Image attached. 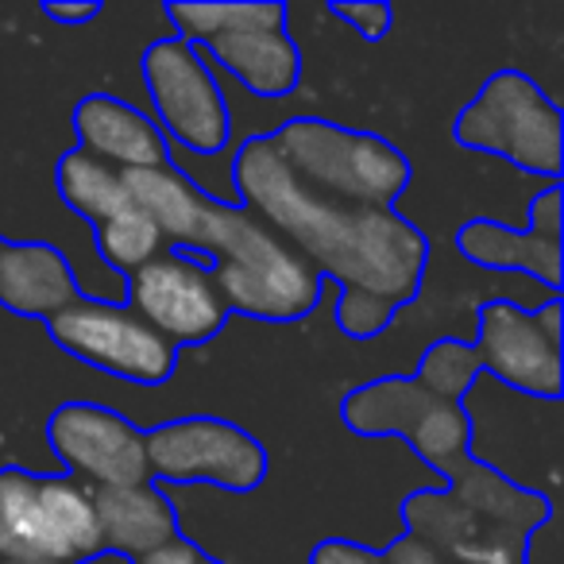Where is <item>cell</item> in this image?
<instances>
[{
	"label": "cell",
	"instance_id": "cell-7",
	"mask_svg": "<svg viewBox=\"0 0 564 564\" xmlns=\"http://www.w3.org/2000/svg\"><path fill=\"white\" fill-rule=\"evenodd\" d=\"M151 484H213L225 491H256L271 471L263 441L243 425L213 414H189L143 430Z\"/></svg>",
	"mask_w": 564,
	"mask_h": 564
},
{
	"label": "cell",
	"instance_id": "cell-8",
	"mask_svg": "<svg viewBox=\"0 0 564 564\" xmlns=\"http://www.w3.org/2000/svg\"><path fill=\"white\" fill-rule=\"evenodd\" d=\"M340 422L356 437H399L441 471L453 456L468 453L471 414L460 402H445L410 376H383L360 383L340 399Z\"/></svg>",
	"mask_w": 564,
	"mask_h": 564
},
{
	"label": "cell",
	"instance_id": "cell-19",
	"mask_svg": "<svg viewBox=\"0 0 564 564\" xmlns=\"http://www.w3.org/2000/svg\"><path fill=\"white\" fill-rule=\"evenodd\" d=\"M166 20L174 24V40L189 43H213L220 35H240V32H286V4L282 0H217V4H202V0H186V4H163Z\"/></svg>",
	"mask_w": 564,
	"mask_h": 564
},
{
	"label": "cell",
	"instance_id": "cell-25",
	"mask_svg": "<svg viewBox=\"0 0 564 564\" xmlns=\"http://www.w3.org/2000/svg\"><path fill=\"white\" fill-rule=\"evenodd\" d=\"M310 564H383V553L348 538H325L310 549Z\"/></svg>",
	"mask_w": 564,
	"mask_h": 564
},
{
	"label": "cell",
	"instance_id": "cell-4",
	"mask_svg": "<svg viewBox=\"0 0 564 564\" xmlns=\"http://www.w3.org/2000/svg\"><path fill=\"white\" fill-rule=\"evenodd\" d=\"M302 186L360 209H394L414 182L410 159L391 140L322 117H294L267 132Z\"/></svg>",
	"mask_w": 564,
	"mask_h": 564
},
{
	"label": "cell",
	"instance_id": "cell-28",
	"mask_svg": "<svg viewBox=\"0 0 564 564\" xmlns=\"http://www.w3.org/2000/svg\"><path fill=\"white\" fill-rule=\"evenodd\" d=\"M132 564H220V561H213V556L205 553L202 545H194L189 538H174L171 545L155 549V553H148V556H135Z\"/></svg>",
	"mask_w": 564,
	"mask_h": 564
},
{
	"label": "cell",
	"instance_id": "cell-14",
	"mask_svg": "<svg viewBox=\"0 0 564 564\" xmlns=\"http://www.w3.org/2000/svg\"><path fill=\"white\" fill-rule=\"evenodd\" d=\"M74 135L78 151L117 171H151L171 163V143L155 120L112 94H89L74 105Z\"/></svg>",
	"mask_w": 564,
	"mask_h": 564
},
{
	"label": "cell",
	"instance_id": "cell-2",
	"mask_svg": "<svg viewBox=\"0 0 564 564\" xmlns=\"http://www.w3.org/2000/svg\"><path fill=\"white\" fill-rule=\"evenodd\" d=\"M128 197L155 220L171 248L209 256L228 314L267 325L306 322L325 294V279L243 205H228L197 189L174 163L151 171H120Z\"/></svg>",
	"mask_w": 564,
	"mask_h": 564
},
{
	"label": "cell",
	"instance_id": "cell-16",
	"mask_svg": "<svg viewBox=\"0 0 564 564\" xmlns=\"http://www.w3.org/2000/svg\"><path fill=\"white\" fill-rule=\"evenodd\" d=\"M78 299L82 286L74 279V267L55 243L17 240L4 248V259H0V306L9 314L51 322Z\"/></svg>",
	"mask_w": 564,
	"mask_h": 564
},
{
	"label": "cell",
	"instance_id": "cell-26",
	"mask_svg": "<svg viewBox=\"0 0 564 564\" xmlns=\"http://www.w3.org/2000/svg\"><path fill=\"white\" fill-rule=\"evenodd\" d=\"M530 232L549 236V240H564V209H561V186H545L530 202Z\"/></svg>",
	"mask_w": 564,
	"mask_h": 564
},
{
	"label": "cell",
	"instance_id": "cell-23",
	"mask_svg": "<svg viewBox=\"0 0 564 564\" xmlns=\"http://www.w3.org/2000/svg\"><path fill=\"white\" fill-rule=\"evenodd\" d=\"M399 306L371 291H360V286H340L337 299V329L352 340H371L379 333L391 329Z\"/></svg>",
	"mask_w": 564,
	"mask_h": 564
},
{
	"label": "cell",
	"instance_id": "cell-15",
	"mask_svg": "<svg viewBox=\"0 0 564 564\" xmlns=\"http://www.w3.org/2000/svg\"><path fill=\"white\" fill-rule=\"evenodd\" d=\"M89 495H94L101 553H120L135 561V556H148L182 538L178 510L155 484L89 487Z\"/></svg>",
	"mask_w": 564,
	"mask_h": 564
},
{
	"label": "cell",
	"instance_id": "cell-20",
	"mask_svg": "<svg viewBox=\"0 0 564 564\" xmlns=\"http://www.w3.org/2000/svg\"><path fill=\"white\" fill-rule=\"evenodd\" d=\"M55 186H58V197H63L82 220H89V225H97V220L112 217V213L132 205L117 166L101 163V159L86 155V151H78V148L63 151V159H58V166H55Z\"/></svg>",
	"mask_w": 564,
	"mask_h": 564
},
{
	"label": "cell",
	"instance_id": "cell-3",
	"mask_svg": "<svg viewBox=\"0 0 564 564\" xmlns=\"http://www.w3.org/2000/svg\"><path fill=\"white\" fill-rule=\"evenodd\" d=\"M448 487H422L399 502L406 533L433 545L448 564H530V538L549 525V495L522 487L460 453L441 464Z\"/></svg>",
	"mask_w": 564,
	"mask_h": 564
},
{
	"label": "cell",
	"instance_id": "cell-11",
	"mask_svg": "<svg viewBox=\"0 0 564 564\" xmlns=\"http://www.w3.org/2000/svg\"><path fill=\"white\" fill-rule=\"evenodd\" d=\"M128 310L171 348H202L228 325V306L213 282L209 263L166 248L135 274H128Z\"/></svg>",
	"mask_w": 564,
	"mask_h": 564
},
{
	"label": "cell",
	"instance_id": "cell-27",
	"mask_svg": "<svg viewBox=\"0 0 564 564\" xmlns=\"http://www.w3.org/2000/svg\"><path fill=\"white\" fill-rule=\"evenodd\" d=\"M379 553H383V564H448L437 549L425 545L422 538H414V533H406V530H402L387 549H379Z\"/></svg>",
	"mask_w": 564,
	"mask_h": 564
},
{
	"label": "cell",
	"instance_id": "cell-9",
	"mask_svg": "<svg viewBox=\"0 0 564 564\" xmlns=\"http://www.w3.org/2000/svg\"><path fill=\"white\" fill-rule=\"evenodd\" d=\"M47 333L66 356L135 387H163L178 371V348L140 322L124 302H97L82 294L47 322Z\"/></svg>",
	"mask_w": 564,
	"mask_h": 564
},
{
	"label": "cell",
	"instance_id": "cell-22",
	"mask_svg": "<svg viewBox=\"0 0 564 564\" xmlns=\"http://www.w3.org/2000/svg\"><path fill=\"white\" fill-rule=\"evenodd\" d=\"M479 376H484V371H479L476 348H471L468 340L445 337L425 348L422 360H417V371L410 379H414L417 387H425L430 394H437V399L460 402L464 406V394L476 387Z\"/></svg>",
	"mask_w": 564,
	"mask_h": 564
},
{
	"label": "cell",
	"instance_id": "cell-30",
	"mask_svg": "<svg viewBox=\"0 0 564 564\" xmlns=\"http://www.w3.org/2000/svg\"><path fill=\"white\" fill-rule=\"evenodd\" d=\"M561 314H564V302L553 299L545 302V306L533 314V322H538V329L545 333V340H553V345H561Z\"/></svg>",
	"mask_w": 564,
	"mask_h": 564
},
{
	"label": "cell",
	"instance_id": "cell-24",
	"mask_svg": "<svg viewBox=\"0 0 564 564\" xmlns=\"http://www.w3.org/2000/svg\"><path fill=\"white\" fill-rule=\"evenodd\" d=\"M329 12L345 24H352L356 32L368 43H383L394 28V9L387 0H364V4H345V0H333Z\"/></svg>",
	"mask_w": 564,
	"mask_h": 564
},
{
	"label": "cell",
	"instance_id": "cell-5",
	"mask_svg": "<svg viewBox=\"0 0 564 564\" xmlns=\"http://www.w3.org/2000/svg\"><path fill=\"white\" fill-rule=\"evenodd\" d=\"M94 556H101V538L86 484L0 468V561L86 564Z\"/></svg>",
	"mask_w": 564,
	"mask_h": 564
},
{
	"label": "cell",
	"instance_id": "cell-1",
	"mask_svg": "<svg viewBox=\"0 0 564 564\" xmlns=\"http://www.w3.org/2000/svg\"><path fill=\"white\" fill-rule=\"evenodd\" d=\"M240 205L274 228L322 279L360 286L394 306L422 294L430 240L399 209H360L302 186L274 151L271 135H251L232 155Z\"/></svg>",
	"mask_w": 564,
	"mask_h": 564
},
{
	"label": "cell",
	"instance_id": "cell-12",
	"mask_svg": "<svg viewBox=\"0 0 564 564\" xmlns=\"http://www.w3.org/2000/svg\"><path fill=\"white\" fill-rule=\"evenodd\" d=\"M47 445L55 460L86 487L151 484L143 430L132 417L97 402H63L47 417Z\"/></svg>",
	"mask_w": 564,
	"mask_h": 564
},
{
	"label": "cell",
	"instance_id": "cell-17",
	"mask_svg": "<svg viewBox=\"0 0 564 564\" xmlns=\"http://www.w3.org/2000/svg\"><path fill=\"white\" fill-rule=\"evenodd\" d=\"M456 251L484 271H522L549 291L564 286V240H549L530 228L518 232L499 220H468L456 228Z\"/></svg>",
	"mask_w": 564,
	"mask_h": 564
},
{
	"label": "cell",
	"instance_id": "cell-31",
	"mask_svg": "<svg viewBox=\"0 0 564 564\" xmlns=\"http://www.w3.org/2000/svg\"><path fill=\"white\" fill-rule=\"evenodd\" d=\"M4 248H9V240H4V236H0V259H4Z\"/></svg>",
	"mask_w": 564,
	"mask_h": 564
},
{
	"label": "cell",
	"instance_id": "cell-6",
	"mask_svg": "<svg viewBox=\"0 0 564 564\" xmlns=\"http://www.w3.org/2000/svg\"><path fill=\"white\" fill-rule=\"evenodd\" d=\"M453 140L468 151L507 159L510 166L556 182L564 166V112L522 70H495L456 112Z\"/></svg>",
	"mask_w": 564,
	"mask_h": 564
},
{
	"label": "cell",
	"instance_id": "cell-32",
	"mask_svg": "<svg viewBox=\"0 0 564 564\" xmlns=\"http://www.w3.org/2000/svg\"><path fill=\"white\" fill-rule=\"evenodd\" d=\"M0 564H40V561H0Z\"/></svg>",
	"mask_w": 564,
	"mask_h": 564
},
{
	"label": "cell",
	"instance_id": "cell-10",
	"mask_svg": "<svg viewBox=\"0 0 564 564\" xmlns=\"http://www.w3.org/2000/svg\"><path fill=\"white\" fill-rule=\"evenodd\" d=\"M140 74L159 124H163L159 132L178 140L194 155L225 151L232 135V112L202 51L166 35V40L148 43V51L140 55Z\"/></svg>",
	"mask_w": 564,
	"mask_h": 564
},
{
	"label": "cell",
	"instance_id": "cell-29",
	"mask_svg": "<svg viewBox=\"0 0 564 564\" xmlns=\"http://www.w3.org/2000/svg\"><path fill=\"white\" fill-rule=\"evenodd\" d=\"M40 12L47 20L63 28H78V24H89V20L101 17V0H70V4H58V0H43Z\"/></svg>",
	"mask_w": 564,
	"mask_h": 564
},
{
	"label": "cell",
	"instance_id": "cell-13",
	"mask_svg": "<svg viewBox=\"0 0 564 564\" xmlns=\"http://www.w3.org/2000/svg\"><path fill=\"white\" fill-rule=\"evenodd\" d=\"M479 371L499 379L502 387L530 399H561V345L545 340L530 310L510 299H491L479 306L476 337Z\"/></svg>",
	"mask_w": 564,
	"mask_h": 564
},
{
	"label": "cell",
	"instance_id": "cell-21",
	"mask_svg": "<svg viewBox=\"0 0 564 564\" xmlns=\"http://www.w3.org/2000/svg\"><path fill=\"white\" fill-rule=\"evenodd\" d=\"M89 228H94L101 259L120 274H135L143 263H151V259L171 248V243L163 240V232L155 228V220L135 209V205H128V209L112 213V217L97 220V225H89Z\"/></svg>",
	"mask_w": 564,
	"mask_h": 564
},
{
	"label": "cell",
	"instance_id": "cell-18",
	"mask_svg": "<svg viewBox=\"0 0 564 564\" xmlns=\"http://www.w3.org/2000/svg\"><path fill=\"white\" fill-rule=\"evenodd\" d=\"M248 94L279 101L302 86V51L286 32H240L205 43Z\"/></svg>",
	"mask_w": 564,
	"mask_h": 564
}]
</instances>
